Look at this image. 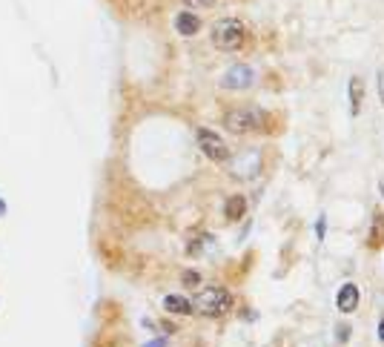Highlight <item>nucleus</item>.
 Masks as SVG:
<instances>
[{
    "label": "nucleus",
    "mask_w": 384,
    "mask_h": 347,
    "mask_svg": "<svg viewBox=\"0 0 384 347\" xmlns=\"http://www.w3.org/2000/svg\"><path fill=\"white\" fill-rule=\"evenodd\" d=\"M212 46L215 49H221V52H235V49H241L244 40H247V29H244V23L241 20H235V17H221L218 23H212Z\"/></svg>",
    "instance_id": "f257e3e1"
},
{
    "label": "nucleus",
    "mask_w": 384,
    "mask_h": 347,
    "mask_svg": "<svg viewBox=\"0 0 384 347\" xmlns=\"http://www.w3.org/2000/svg\"><path fill=\"white\" fill-rule=\"evenodd\" d=\"M267 124V115L258 106H241V109H230L224 115V127L235 135H247V132H258Z\"/></svg>",
    "instance_id": "f03ea898"
},
{
    "label": "nucleus",
    "mask_w": 384,
    "mask_h": 347,
    "mask_svg": "<svg viewBox=\"0 0 384 347\" xmlns=\"http://www.w3.org/2000/svg\"><path fill=\"white\" fill-rule=\"evenodd\" d=\"M230 307H232V296L224 287H207L195 296V302H192V310L201 316H209V318L224 316Z\"/></svg>",
    "instance_id": "7ed1b4c3"
},
{
    "label": "nucleus",
    "mask_w": 384,
    "mask_h": 347,
    "mask_svg": "<svg viewBox=\"0 0 384 347\" xmlns=\"http://www.w3.org/2000/svg\"><path fill=\"white\" fill-rule=\"evenodd\" d=\"M224 164L230 167V175L238 181H253L261 172V152L258 150H244L238 155H230Z\"/></svg>",
    "instance_id": "20e7f679"
},
{
    "label": "nucleus",
    "mask_w": 384,
    "mask_h": 347,
    "mask_svg": "<svg viewBox=\"0 0 384 347\" xmlns=\"http://www.w3.org/2000/svg\"><path fill=\"white\" fill-rule=\"evenodd\" d=\"M195 138H198V150L209 158V161H215V164H224V161L230 158V147H227V141L221 135H215L212 129H198L195 132Z\"/></svg>",
    "instance_id": "39448f33"
},
{
    "label": "nucleus",
    "mask_w": 384,
    "mask_h": 347,
    "mask_svg": "<svg viewBox=\"0 0 384 347\" xmlns=\"http://www.w3.org/2000/svg\"><path fill=\"white\" fill-rule=\"evenodd\" d=\"M253 83H255V72L247 63H232L221 75V89H230V92H244Z\"/></svg>",
    "instance_id": "423d86ee"
},
{
    "label": "nucleus",
    "mask_w": 384,
    "mask_h": 347,
    "mask_svg": "<svg viewBox=\"0 0 384 347\" xmlns=\"http://www.w3.org/2000/svg\"><path fill=\"white\" fill-rule=\"evenodd\" d=\"M335 307H339L342 313H353V310L358 307V287H355L353 282L342 284L339 296H335Z\"/></svg>",
    "instance_id": "0eeeda50"
},
{
    "label": "nucleus",
    "mask_w": 384,
    "mask_h": 347,
    "mask_svg": "<svg viewBox=\"0 0 384 347\" xmlns=\"http://www.w3.org/2000/svg\"><path fill=\"white\" fill-rule=\"evenodd\" d=\"M201 29V17L198 15H192V12H178L175 15V32L184 35V38H192V35H198Z\"/></svg>",
    "instance_id": "6e6552de"
},
{
    "label": "nucleus",
    "mask_w": 384,
    "mask_h": 347,
    "mask_svg": "<svg viewBox=\"0 0 384 347\" xmlns=\"http://www.w3.org/2000/svg\"><path fill=\"white\" fill-rule=\"evenodd\" d=\"M163 310L166 313H175V316H189V313H195L192 310V302L184 296H166L163 298Z\"/></svg>",
    "instance_id": "1a4fd4ad"
},
{
    "label": "nucleus",
    "mask_w": 384,
    "mask_h": 347,
    "mask_svg": "<svg viewBox=\"0 0 384 347\" xmlns=\"http://www.w3.org/2000/svg\"><path fill=\"white\" fill-rule=\"evenodd\" d=\"M244 213H247V198L244 195H230L227 204H224V216L230 221H238V218H244Z\"/></svg>",
    "instance_id": "9d476101"
},
{
    "label": "nucleus",
    "mask_w": 384,
    "mask_h": 347,
    "mask_svg": "<svg viewBox=\"0 0 384 347\" xmlns=\"http://www.w3.org/2000/svg\"><path fill=\"white\" fill-rule=\"evenodd\" d=\"M350 112L358 115L362 112V101H365V81L362 78H350Z\"/></svg>",
    "instance_id": "9b49d317"
},
{
    "label": "nucleus",
    "mask_w": 384,
    "mask_h": 347,
    "mask_svg": "<svg viewBox=\"0 0 384 347\" xmlns=\"http://www.w3.org/2000/svg\"><path fill=\"white\" fill-rule=\"evenodd\" d=\"M207 247H215V239H212V236H198L195 241H189L186 252H189V256H201Z\"/></svg>",
    "instance_id": "f8f14e48"
},
{
    "label": "nucleus",
    "mask_w": 384,
    "mask_h": 347,
    "mask_svg": "<svg viewBox=\"0 0 384 347\" xmlns=\"http://www.w3.org/2000/svg\"><path fill=\"white\" fill-rule=\"evenodd\" d=\"M181 282H184L186 287H198V284H201V275H198L195 270H186V273L181 275Z\"/></svg>",
    "instance_id": "ddd939ff"
},
{
    "label": "nucleus",
    "mask_w": 384,
    "mask_h": 347,
    "mask_svg": "<svg viewBox=\"0 0 384 347\" xmlns=\"http://www.w3.org/2000/svg\"><path fill=\"white\" fill-rule=\"evenodd\" d=\"M184 3L189 9H209V6H215V0H184Z\"/></svg>",
    "instance_id": "4468645a"
},
{
    "label": "nucleus",
    "mask_w": 384,
    "mask_h": 347,
    "mask_svg": "<svg viewBox=\"0 0 384 347\" xmlns=\"http://www.w3.org/2000/svg\"><path fill=\"white\" fill-rule=\"evenodd\" d=\"M166 344H170V339H166V336H161V339H152V341H147L143 347H166Z\"/></svg>",
    "instance_id": "2eb2a0df"
},
{
    "label": "nucleus",
    "mask_w": 384,
    "mask_h": 347,
    "mask_svg": "<svg viewBox=\"0 0 384 347\" xmlns=\"http://www.w3.org/2000/svg\"><path fill=\"white\" fill-rule=\"evenodd\" d=\"M316 233H319V241H324V216H319L316 221Z\"/></svg>",
    "instance_id": "dca6fc26"
},
{
    "label": "nucleus",
    "mask_w": 384,
    "mask_h": 347,
    "mask_svg": "<svg viewBox=\"0 0 384 347\" xmlns=\"http://www.w3.org/2000/svg\"><path fill=\"white\" fill-rule=\"evenodd\" d=\"M378 98H381V104H384V69L378 72Z\"/></svg>",
    "instance_id": "f3484780"
},
{
    "label": "nucleus",
    "mask_w": 384,
    "mask_h": 347,
    "mask_svg": "<svg viewBox=\"0 0 384 347\" xmlns=\"http://www.w3.org/2000/svg\"><path fill=\"white\" fill-rule=\"evenodd\" d=\"M3 216H6V201L0 198V218H3Z\"/></svg>",
    "instance_id": "a211bd4d"
},
{
    "label": "nucleus",
    "mask_w": 384,
    "mask_h": 347,
    "mask_svg": "<svg viewBox=\"0 0 384 347\" xmlns=\"http://www.w3.org/2000/svg\"><path fill=\"white\" fill-rule=\"evenodd\" d=\"M378 339L384 341V318H381V325H378Z\"/></svg>",
    "instance_id": "6ab92c4d"
}]
</instances>
